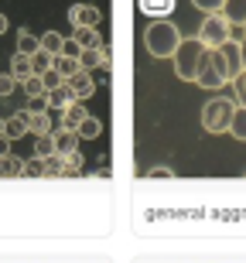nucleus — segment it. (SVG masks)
<instances>
[{
    "instance_id": "nucleus-28",
    "label": "nucleus",
    "mask_w": 246,
    "mask_h": 263,
    "mask_svg": "<svg viewBox=\"0 0 246 263\" xmlns=\"http://www.w3.org/2000/svg\"><path fill=\"white\" fill-rule=\"evenodd\" d=\"M48 68H51V55H45V51H34V55H31V76L41 79Z\"/></svg>"
},
{
    "instance_id": "nucleus-38",
    "label": "nucleus",
    "mask_w": 246,
    "mask_h": 263,
    "mask_svg": "<svg viewBox=\"0 0 246 263\" xmlns=\"http://www.w3.org/2000/svg\"><path fill=\"white\" fill-rule=\"evenodd\" d=\"M10 28V21H7V14H0V34H4V31Z\"/></svg>"
},
{
    "instance_id": "nucleus-21",
    "label": "nucleus",
    "mask_w": 246,
    "mask_h": 263,
    "mask_svg": "<svg viewBox=\"0 0 246 263\" xmlns=\"http://www.w3.org/2000/svg\"><path fill=\"white\" fill-rule=\"evenodd\" d=\"M14 82H24L31 76V55H17L14 51V59H10V72H7Z\"/></svg>"
},
{
    "instance_id": "nucleus-12",
    "label": "nucleus",
    "mask_w": 246,
    "mask_h": 263,
    "mask_svg": "<svg viewBox=\"0 0 246 263\" xmlns=\"http://www.w3.org/2000/svg\"><path fill=\"white\" fill-rule=\"evenodd\" d=\"M195 86H202V89H209V92H216V89H222L226 82H222V76L216 72V65L205 59V65L198 68V76H195Z\"/></svg>"
},
{
    "instance_id": "nucleus-15",
    "label": "nucleus",
    "mask_w": 246,
    "mask_h": 263,
    "mask_svg": "<svg viewBox=\"0 0 246 263\" xmlns=\"http://www.w3.org/2000/svg\"><path fill=\"white\" fill-rule=\"evenodd\" d=\"M178 0H140V14H147L154 21H164L171 10H175Z\"/></svg>"
},
{
    "instance_id": "nucleus-16",
    "label": "nucleus",
    "mask_w": 246,
    "mask_h": 263,
    "mask_svg": "<svg viewBox=\"0 0 246 263\" xmlns=\"http://www.w3.org/2000/svg\"><path fill=\"white\" fill-rule=\"evenodd\" d=\"M72 41L79 45V51H86V48H103V38H99L96 28H75V31H72Z\"/></svg>"
},
{
    "instance_id": "nucleus-5",
    "label": "nucleus",
    "mask_w": 246,
    "mask_h": 263,
    "mask_svg": "<svg viewBox=\"0 0 246 263\" xmlns=\"http://www.w3.org/2000/svg\"><path fill=\"white\" fill-rule=\"evenodd\" d=\"M229 38H233V28H229V24L219 17V14H209V17L202 21L198 34H195V41H198L205 51H216L219 45H222V41H229Z\"/></svg>"
},
{
    "instance_id": "nucleus-31",
    "label": "nucleus",
    "mask_w": 246,
    "mask_h": 263,
    "mask_svg": "<svg viewBox=\"0 0 246 263\" xmlns=\"http://www.w3.org/2000/svg\"><path fill=\"white\" fill-rule=\"evenodd\" d=\"M192 4H195V10H205V17L222 10V0H192Z\"/></svg>"
},
{
    "instance_id": "nucleus-29",
    "label": "nucleus",
    "mask_w": 246,
    "mask_h": 263,
    "mask_svg": "<svg viewBox=\"0 0 246 263\" xmlns=\"http://www.w3.org/2000/svg\"><path fill=\"white\" fill-rule=\"evenodd\" d=\"M51 154H55V140H51V134L48 137H34V157L45 161V157H51Z\"/></svg>"
},
{
    "instance_id": "nucleus-19",
    "label": "nucleus",
    "mask_w": 246,
    "mask_h": 263,
    "mask_svg": "<svg viewBox=\"0 0 246 263\" xmlns=\"http://www.w3.org/2000/svg\"><path fill=\"white\" fill-rule=\"evenodd\" d=\"M62 41H65V34H59V31H45V34H38V51H45V55H59L62 51Z\"/></svg>"
},
{
    "instance_id": "nucleus-6",
    "label": "nucleus",
    "mask_w": 246,
    "mask_h": 263,
    "mask_svg": "<svg viewBox=\"0 0 246 263\" xmlns=\"http://www.w3.org/2000/svg\"><path fill=\"white\" fill-rule=\"evenodd\" d=\"M72 103H75V96H72L69 82H62V86H55V89L45 92V109H51V113H62V109H69Z\"/></svg>"
},
{
    "instance_id": "nucleus-8",
    "label": "nucleus",
    "mask_w": 246,
    "mask_h": 263,
    "mask_svg": "<svg viewBox=\"0 0 246 263\" xmlns=\"http://www.w3.org/2000/svg\"><path fill=\"white\" fill-rule=\"evenodd\" d=\"M28 134H34V137L55 134V120H51L48 109H28Z\"/></svg>"
},
{
    "instance_id": "nucleus-11",
    "label": "nucleus",
    "mask_w": 246,
    "mask_h": 263,
    "mask_svg": "<svg viewBox=\"0 0 246 263\" xmlns=\"http://www.w3.org/2000/svg\"><path fill=\"white\" fill-rule=\"evenodd\" d=\"M24 134H28V109H17L14 117L4 120V137L14 144V140H21Z\"/></svg>"
},
{
    "instance_id": "nucleus-39",
    "label": "nucleus",
    "mask_w": 246,
    "mask_h": 263,
    "mask_svg": "<svg viewBox=\"0 0 246 263\" xmlns=\"http://www.w3.org/2000/svg\"><path fill=\"white\" fill-rule=\"evenodd\" d=\"M0 134H4V117H0Z\"/></svg>"
},
{
    "instance_id": "nucleus-24",
    "label": "nucleus",
    "mask_w": 246,
    "mask_h": 263,
    "mask_svg": "<svg viewBox=\"0 0 246 263\" xmlns=\"http://www.w3.org/2000/svg\"><path fill=\"white\" fill-rule=\"evenodd\" d=\"M21 86H24V96H28L31 103H38V99H45V82H41L38 76H28L24 82H21Z\"/></svg>"
},
{
    "instance_id": "nucleus-25",
    "label": "nucleus",
    "mask_w": 246,
    "mask_h": 263,
    "mask_svg": "<svg viewBox=\"0 0 246 263\" xmlns=\"http://www.w3.org/2000/svg\"><path fill=\"white\" fill-rule=\"evenodd\" d=\"M41 164H45V178H59V175H65V157H62V154L45 157Z\"/></svg>"
},
{
    "instance_id": "nucleus-20",
    "label": "nucleus",
    "mask_w": 246,
    "mask_h": 263,
    "mask_svg": "<svg viewBox=\"0 0 246 263\" xmlns=\"http://www.w3.org/2000/svg\"><path fill=\"white\" fill-rule=\"evenodd\" d=\"M51 72H55L62 82H69V79L79 72V62H75V59H65V55H55V59H51Z\"/></svg>"
},
{
    "instance_id": "nucleus-36",
    "label": "nucleus",
    "mask_w": 246,
    "mask_h": 263,
    "mask_svg": "<svg viewBox=\"0 0 246 263\" xmlns=\"http://www.w3.org/2000/svg\"><path fill=\"white\" fill-rule=\"evenodd\" d=\"M7 154H10V140L0 134V157H7Z\"/></svg>"
},
{
    "instance_id": "nucleus-3",
    "label": "nucleus",
    "mask_w": 246,
    "mask_h": 263,
    "mask_svg": "<svg viewBox=\"0 0 246 263\" xmlns=\"http://www.w3.org/2000/svg\"><path fill=\"white\" fill-rule=\"evenodd\" d=\"M233 113H236V103L229 96H212L202 106V127L209 130V134H229V120H233Z\"/></svg>"
},
{
    "instance_id": "nucleus-22",
    "label": "nucleus",
    "mask_w": 246,
    "mask_h": 263,
    "mask_svg": "<svg viewBox=\"0 0 246 263\" xmlns=\"http://www.w3.org/2000/svg\"><path fill=\"white\" fill-rule=\"evenodd\" d=\"M21 175H24V161L21 157H14V154L0 157V178H21Z\"/></svg>"
},
{
    "instance_id": "nucleus-13",
    "label": "nucleus",
    "mask_w": 246,
    "mask_h": 263,
    "mask_svg": "<svg viewBox=\"0 0 246 263\" xmlns=\"http://www.w3.org/2000/svg\"><path fill=\"white\" fill-rule=\"evenodd\" d=\"M82 120H86V106H82V103H72L69 109L59 113V130H72V134H75V127H79Z\"/></svg>"
},
{
    "instance_id": "nucleus-4",
    "label": "nucleus",
    "mask_w": 246,
    "mask_h": 263,
    "mask_svg": "<svg viewBox=\"0 0 246 263\" xmlns=\"http://www.w3.org/2000/svg\"><path fill=\"white\" fill-rule=\"evenodd\" d=\"M209 62L216 65V72L222 76V82H233V79L243 72V59H239V41H236V38L222 41L216 51H209Z\"/></svg>"
},
{
    "instance_id": "nucleus-18",
    "label": "nucleus",
    "mask_w": 246,
    "mask_h": 263,
    "mask_svg": "<svg viewBox=\"0 0 246 263\" xmlns=\"http://www.w3.org/2000/svg\"><path fill=\"white\" fill-rule=\"evenodd\" d=\"M79 68L82 72H92V68H99L103 62H106V48H86V51H79Z\"/></svg>"
},
{
    "instance_id": "nucleus-27",
    "label": "nucleus",
    "mask_w": 246,
    "mask_h": 263,
    "mask_svg": "<svg viewBox=\"0 0 246 263\" xmlns=\"http://www.w3.org/2000/svg\"><path fill=\"white\" fill-rule=\"evenodd\" d=\"M229 86H233V103H236L239 109H246V72H239Z\"/></svg>"
},
{
    "instance_id": "nucleus-17",
    "label": "nucleus",
    "mask_w": 246,
    "mask_h": 263,
    "mask_svg": "<svg viewBox=\"0 0 246 263\" xmlns=\"http://www.w3.org/2000/svg\"><path fill=\"white\" fill-rule=\"evenodd\" d=\"M99 134H103V120L92 117V113H86V120L75 127V137H79V140H96Z\"/></svg>"
},
{
    "instance_id": "nucleus-35",
    "label": "nucleus",
    "mask_w": 246,
    "mask_h": 263,
    "mask_svg": "<svg viewBox=\"0 0 246 263\" xmlns=\"http://www.w3.org/2000/svg\"><path fill=\"white\" fill-rule=\"evenodd\" d=\"M147 178H175V171H171V167H150V171H147Z\"/></svg>"
},
{
    "instance_id": "nucleus-14",
    "label": "nucleus",
    "mask_w": 246,
    "mask_h": 263,
    "mask_svg": "<svg viewBox=\"0 0 246 263\" xmlns=\"http://www.w3.org/2000/svg\"><path fill=\"white\" fill-rule=\"evenodd\" d=\"M51 140H55V154H62V157H69V154L79 151V137L72 134V130H55Z\"/></svg>"
},
{
    "instance_id": "nucleus-37",
    "label": "nucleus",
    "mask_w": 246,
    "mask_h": 263,
    "mask_svg": "<svg viewBox=\"0 0 246 263\" xmlns=\"http://www.w3.org/2000/svg\"><path fill=\"white\" fill-rule=\"evenodd\" d=\"M239 59H243V72H246V38L239 41Z\"/></svg>"
},
{
    "instance_id": "nucleus-23",
    "label": "nucleus",
    "mask_w": 246,
    "mask_h": 263,
    "mask_svg": "<svg viewBox=\"0 0 246 263\" xmlns=\"http://www.w3.org/2000/svg\"><path fill=\"white\" fill-rule=\"evenodd\" d=\"M38 51V34H31L28 28L17 31V55H34Z\"/></svg>"
},
{
    "instance_id": "nucleus-1",
    "label": "nucleus",
    "mask_w": 246,
    "mask_h": 263,
    "mask_svg": "<svg viewBox=\"0 0 246 263\" xmlns=\"http://www.w3.org/2000/svg\"><path fill=\"white\" fill-rule=\"evenodd\" d=\"M181 31H178L175 21H150L147 31H144V45H147V51L154 55V59H171L178 51V45H181Z\"/></svg>"
},
{
    "instance_id": "nucleus-33",
    "label": "nucleus",
    "mask_w": 246,
    "mask_h": 263,
    "mask_svg": "<svg viewBox=\"0 0 246 263\" xmlns=\"http://www.w3.org/2000/svg\"><path fill=\"white\" fill-rule=\"evenodd\" d=\"M14 89H17V82H14V79H10L7 72H0V96H10Z\"/></svg>"
},
{
    "instance_id": "nucleus-2",
    "label": "nucleus",
    "mask_w": 246,
    "mask_h": 263,
    "mask_svg": "<svg viewBox=\"0 0 246 263\" xmlns=\"http://www.w3.org/2000/svg\"><path fill=\"white\" fill-rule=\"evenodd\" d=\"M209 51L198 45L195 38H181V45H178V51L171 55V62H175V76L181 79V82H195L198 68L205 65Z\"/></svg>"
},
{
    "instance_id": "nucleus-32",
    "label": "nucleus",
    "mask_w": 246,
    "mask_h": 263,
    "mask_svg": "<svg viewBox=\"0 0 246 263\" xmlns=\"http://www.w3.org/2000/svg\"><path fill=\"white\" fill-rule=\"evenodd\" d=\"M59 55H65V59H79V45H75L72 38H65V41H62V51H59Z\"/></svg>"
},
{
    "instance_id": "nucleus-9",
    "label": "nucleus",
    "mask_w": 246,
    "mask_h": 263,
    "mask_svg": "<svg viewBox=\"0 0 246 263\" xmlns=\"http://www.w3.org/2000/svg\"><path fill=\"white\" fill-rule=\"evenodd\" d=\"M69 21H72V28H96L99 24V10L92 7V4H72Z\"/></svg>"
},
{
    "instance_id": "nucleus-34",
    "label": "nucleus",
    "mask_w": 246,
    "mask_h": 263,
    "mask_svg": "<svg viewBox=\"0 0 246 263\" xmlns=\"http://www.w3.org/2000/svg\"><path fill=\"white\" fill-rule=\"evenodd\" d=\"M41 82H45V92H48V89H55V86H62V79L55 76L51 68H48V72H45V76H41Z\"/></svg>"
},
{
    "instance_id": "nucleus-30",
    "label": "nucleus",
    "mask_w": 246,
    "mask_h": 263,
    "mask_svg": "<svg viewBox=\"0 0 246 263\" xmlns=\"http://www.w3.org/2000/svg\"><path fill=\"white\" fill-rule=\"evenodd\" d=\"M24 175L28 178H45V164H41L38 157H28V161H24ZM21 175V178H24Z\"/></svg>"
},
{
    "instance_id": "nucleus-7",
    "label": "nucleus",
    "mask_w": 246,
    "mask_h": 263,
    "mask_svg": "<svg viewBox=\"0 0 246 263\" xmlns=\"http://www.w3.org/2000/svg\"><path fill=\"white\" fill-rule=\"evenodd\" d=\"M69 89H72V96H75V103H82V99L89 96H96V79H92V72H75V76L69 79Z\"/></svg>"
},
{
    "instance_id": "nucleus-10",
    "label": "nucleus",
    "mask_w": 246,
    "mask_h": 263,
    "mask_svg": "<svg viewBox=\"0 0 246 263\" xmlns=\"http://www.w3.org/2000/svg\"><path fill=\"white\" fill-rule=\"evenodd\" d=\"M219 17L226 21L229 28H243V24H246V0H222Z\"/></svg>"
},
{
    "instance_id": "nucleus-26",
    "label": "nucleus",
    "mask_w": 246,
    "mask_h": 263,
    "mask_svg": "<svg viewBox=\"0 0 246 263\" xmlns=\"http://www.w3.org/2000/svg\"><path fill=\"white\" fill-rule=\"evenodd\" d=\"M229 134L236 137V140H246V109L236 106V113H233V120H229Z\"/></svg>"
},
{
    "instance_id": "nucleus-40",
    "label": "nucleus",
    "mask_w": 246,
    "mask_h": 263,
    "mask_svg": "<svg viewBox=\"0 0 246 263\" xmlns=\"http://www.w3.org/2000/svg\"><path fill=\"white\" fill-rule=\"evenodd\" d=\"M243 31H246V24H243Z\"/></svg>"
}]
</instances>
